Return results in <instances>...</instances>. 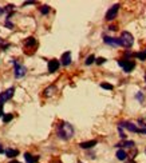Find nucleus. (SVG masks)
<instances>
[{
	"instance_id": "1",
	"label": "nucleus",
	"mask_w": 146,
	"mask_h": 163,
	"mask_svg": "<svg viewBox=\"0 0 146 163\" xmlns=\"http://www.w3.org/2000/svg\"><path fill=\"white\" fill-rule=\"evenodd\" d=\"M56 134H58V138L62 139V140H70L74 136V127L70 123L62 122L60 124H58Z\"/></svg>"
},
{
	"instance_id": "22",
	"label": "nucleus",
	"mask_w": 146,
	"mask_h": 163,
	"mask_svg": "<svg viewBox=\"0 0 146 163\" xmlns=\"http://www.w3.org/2000/svg\"><path fill=\"white\" fill-rule=\"evenodd\" d=\"M8 45H10L8 43H6V42H4V39H1V37H0V48H1V50H6Z\"/></svg>"
},
{
	"instance_id": "14",
	"label": "nucleus",
	"mask_w": 146,
	"mask_h": 163,
	"mask_svg": "<svg viewBox=\"0 0 146 163\" xmlns=\"http://www.w3.org/2000/svg\"><path fill=\"white\" fill-rule=\"evenodd\" d=\"M24 159H26V162L27 163H36L39 160V156H34V155H31L30 152H26Z\"/></svg>"
},
{
	"instance_id": "8",
	"label": "nucleus",
	"mask_w": 146,
	"mask_h": 163,
	"mask_svg": "<svg viewBox=\"0 0 146 163\" xmlns=\"http://www.w3.org/2000/svg\"><path fill=\"white\" fill-rule=\"evenodd\" d=\"M59 66H60V61L59 60H56V59H52V60H50L48 61V72L58 71Z\"/></svg>"
},
{
	"instance_id": "39",
	"label": "nucleus",
	"mask_w": 146,
	"mask_h": 163,
	"mask_svg": "<svg viewBox=\"0 0 146 163\" xmlns=\"http://www.w3.org/2000/svg\"><path fill=\"white\" fill-rule=\"evenodd\" d=\"M79 163H82V162H79Z\"/></svg>"
},
{
	"instance_id": "35",
	"label": "nucleus",
	"mask_w": 146,
	"mask_h": 163,
	"mask_svg": "<svg viewBox=\"0 0 146 163\" xmlns=\"http://www.w3.org/2000/svg\"><path fill=\"white\" fill-rule=\"evenodd\" d=\"M10 163H20V162H18V160H12V162H10Z\"/></svg>"
},
{
	"instance_id": "40",
	"label": "nucleus",
	"mask_w": 146,
	"mask_h": 163,
	"mask_svg": "<svg viewBox=\"0 0 146 163\" xmlns=\"http://www.w3.org/2000/svg\"><path fill=\"white\" fill-rule=\"evenodd\" d=\"M145 52H146V50H145Z\"/></svg>"
},
{
	"instance_id": "17",
	"label": "nucleus",
	"mask_w": 146,
	"mask_h": 163,
	"mask_svg": "<svg viewBox=\"0 0 146 163\" xmlns=\"http://www.w3.org/2000/svg\"><path fill=\"white\" fill-rule=\"evenodd\" d=\"M117 158H118L119 160H125L127 158L126 151H123V150H118V151H117Z\"/></svg>"
},
{
	"instance_id": "25",
	"label": "nucleus",
	"mask_w": 146,
	"mask_h": 163,
	"mask_svg": "<svg viewBox=\"0 0 146 163\" xmlns=\"http://www.w3.org/2000/svg\"><path fill=\"white\" fill-rule=\"evenodd\" d=\"M95 61H97V64H99V66H101V64H103V63L106 61V59H105V58H98Z\"/></svg>"
},
{
	"instance_id": "11",
	"label": "nucleus",
	"mask_w": 146,
	"mask_h": 163,
	"mask_svg": "<svg viewBox=\"0 0 146 163\" xmlns=\"http://www.w3.org/2000/svg\"><path fill=\"white\" fill-rule=\"evenodd\" d=\"M55 92H56V87H55V86L52 84V86H48L47 88H44L43 95L46 96V98H50V96H52Z\"/></svg>"
},
{
	"instance_id": "6",
	"label": "nucleus",
	"mask_w": 146,
	"mask_h": 163,
	"mask_svg": "<svg viewBox=\"0 0 146 163\" xmlns=\"http://www.w3.org/2000/svg\"><path fill=\"white\" fill-rule=\"evenodd\" d=\"M118 127H125L126 130L131 131V132H141V130L131 122H119L118 123Z\"/></svg>"
},
{
	"instance_id": "20",
	"label": "nucleus",
	"mask_w": 146,
	"mask_h": 163,
	"mask_svg": "<svg viewBox=\"0 0 146 163\" xmlns=\"http://www.w3.org/2000/svg\"><path fill=\"white\" fill-rule=\"evenodd\" d=\"M48 12H50V7H48V5H42V7H40V13L47 15Z\"/></svg>"
},
{
	"instance_id": "27",
	"label": "nucleus",
	"mask_w": 146,
	"mask_h": 163,
	"mask_svg": "<svg viewBox=\"0 0 146 163\" xmlns=\"http://www.w3.org/2000/svg\"><path fill=\"white\" fill-rule=\"evenodd\" d=\"M6 26L8 27V28H11V29L14 28V24H12L11 21H10V19H7V20H6Z\"/></svg>"
},
{
	"instance_id": "21",
	"label": "nucleus",
	"mask_w": 146,
	"mask_h": 163,
	"mask_svg": "<svg viewBox=\"0 0 146 163\" xmlns=\"http://www.w3.org/2000/svg\"><path fill=\"white\" fill-rule=\"evenodd\" d=\"M12 118H14V115H12V114H7V115H4V116H3V122H4V123H8L10 120L12 119Z\"/></svg>"
},
{
	"instance_id": "37",
	"label": "nucleus",
	"mask_w": 146,
	"mask_h": 163,
	"mask_svg": "<svg viewBox=\"0 0 146 163\" xmlns=\"http://www.w3.org/2000/svg\"><path fill=\"white\" fill-rule=\"evenodd\" d=\"M129 163H135V162H134V160H130V162H129Z\"/></svg>"
},
{
	"instance_id": "13",
	"label": "nucleus",
	"mask_w": 146,
	"mask_h": 163,
	"mask_svg": "<svg viewBox=\"0 0 146 163\" xmlns=\"http://www.w3.org/2000/svg\"><path fill=\"white\" fill-rule=\"evenodd\" d=\"M97 146V140H89V142H82L79 143V147L81 148H91V147Z\"/></svg>"
},
{
	"instance_id": "30",
	"label": "nucleus",
	"mask_w": 146,
	"mask_h": 163,
	"mask_svg": "<svg viewBox=\"0 0 146 163\" xmlns=\"http://www.w3.org/2000/svg\"><path fill=\"white\" fill-rule=\"evenodd\" d=\"M1 116H4V115H3V104L0 103V118Z\"/></svg>"
},
{
	"instance_id": "32",
	"label": "nucleus",
	"mask_w": 146,
	"mask_h": 163,
	"mask_svg": "<svg viewBox=\"0 0 146 163\" xmlns=\"http://www.w3.org/2000/svg\"><path fill=\"white\" fill-rule=\"evenodd\" d=\"M4 12H6V11H4V8H1V7H0V15H3Z\"/></svg>"
},
{
	"instance_id": "38",
	"label": "nucleus",
	"mask_w": 146,
	"mask_h": 163,
	"mask_svg": "<svg viewBox=\"0 0 146 163\" xmlns=\"http://www.w3.org/2000/svg\"><path fill=\"white\" fill-rule=\"evenodd\" d=\"M145 82H146V74H145Z\"/></svg>"
},
{
	"instance_id": "26",
	"label": "nucleus",
	"mask_w": 146,
	"mask_h": 163,
	"mask_svg": "<svg viewBox=\"0 0 146 163\" xmlns=\"http://www.w3.org/2000/svg\"><path fill=\"white\" fill-rule=\"evenodd\" d=\"M4 11H7V12H11V11H14V5H11V4H8L6 8H4Z\"/></svg>"
},
{
	"instance_id": "19",
	"label": "nucleus",
	"mask_w": 146,
	"mask_h": 163,
	"mask_svg": "<svg viewBox=\"0 0 146 163\" xmlns=\"http://www.w3.org/2000/svg\"><path fill=\"white\" fill-rule=\"evenodd\" d=\"M94 60H97V59H95V56L94 55H90V56H87V58H86V61H84V63H86V66H90V64L94 63Z\"/></svg>"
},
{
	"instance_id": "34",
	"label": "nucleus",
	"mask_w": 146,
	"mask_h": 163,
	"mask_svg": "<svg viewBox=\"0 0 146 163\" xmlns=\"http://www.w3.org/2000/svg\"><path fill=\"white\" fill-rule=\"evenodd\" d=\"M141 134H146V128H142V130H141Z\"/></svg>"
},
{
	"instance_id": "29",
	"label": "nucleus",
	"mask_w": 146,
	"mask_h": 163,
	"mask_svg": "<svg viewBox=\"0 0 146 163\" xmlns=\"http://www.w3.org/2000/svg\"><path fill=\"white\" fill-rule=\"evenodd\" d=\"M138 123H139L141 126H146V119H139L138 120Z\"/></svg>"
},
{
	"instance_id": "31",
	"label": "nucleus",
	"mask_w": 146,
	"mask_h": 163,
	"mask_svg": "<svg viewBox=\"0 0 146 163\" xmlns=\"http://www.w3.org/2000/svg\"><path fill=\"white\" fill-rule=\"evenodd\" d=\"M30 4H35V1H26L23 5H30Z\"/></svg>"
},
{
	"instance_id": "9",
	"label": "nucleus",
	"mask_w": 146,
	"mask_h": 163,
	"mask_svg": "<svg viewBox=\"0 0 146 163\" xmlns=\"http://www.w3.org/2000/svg\"><path fill=\"white\" fill-rule=\"evenodd\" d=\"M103 42H105L106 44H109V45H114V47H117V45H121V42H119V39H115V37H110V36H105V37H103Z\"/></svg>"
},
{
	"instance_id": "24",
	"label": "nucleus",
	"mask_w": 146,
	"mask_h": 163,
	"mask_svg": "<svg viewBox=\"0 0 146 163\" xmlns=\"http://www.w3.org/2000/svg\"><path fill=\"white\" fill-rule=\"evenodd\" d=\"M118 132H119V136H121V138L125 140V139H126V135H125V132L122 131V127H118Z\"/></svg>"
},
{
	"instance_id": "3",
	"label": "nucleus",
	"mask_w": 146,
	"mask_h": 163,
	"mask_svg": "<svg viewBox=\"0 0 146 163\" xmlns=\"http://www.w3.org/2000/svg\"><path fill=\"white\" fill-rule=\"evenodd\" d=\"M12 63H14V74H15V76L16 77H22V76H24L26 75V72H27V68H26L23 64H20V63H18L15 59H12Z\"/></svg>"
},
{
	"instance_id": "18",
	"label": "nucleus",
	"mask_w": 146,
	"mask_h": 163,
	"mask_svg": "<svg viewBox=\"0 0 146 163\" xmlns=\"http://www.w3.org/2000/svg\"><path fill=\"white\" fill-rule=\"evenodd\" d=\"M135 58H137V59H139V60H146V52H145V51H143V52H137V53H135Z\"/></svg>"
},
{
	"instance_id": "33",
	"label": "nucleus",
	"mask_w": 146,
	"mask_h": 163,
	"mask_svg": "<svg viewBox=\"0 0 146 163\" xmlns=\"http://www.w3.org/2000/svg\"><path fill=\"white\" fill-rule=\"evenodd\" d=\"M4 151V148H3V146H1V144H0V154H1V152Z\"/></svg>"
},
{
	"instance_id": "7",
	"label": "nucleus",
	"mask_w": 146,
	"mask_h": 163,
	"mask_svg": "<svg viewBox=\"0 0 146 163\" xmlns=\"http://www.w3.org/2000/svg\"><path fill=\"white\" fill-rule=\"evenodd\" d=\"M14 92H15V88H14V87H11V88H8L7 91L1 92V94H0V103L3 104L4 102L10 100V99L12 98V95H14Z\"/></svg>"
},
{
	"instance_id": "5",
	"label": "nucleus",
	"mask_w": 146,
	"mask_h": 163,
	"mask_svg": "<svg viewBox=\"0 0 146 163\" xmlns=\"http://www.w3.org/2000/svg\"><path fill=\"white\" fill-rule=\"evenodd\" d=\"M119 7H121L119 4H114L111 8H109V11L106 12V16H105L106 20H114V19L117 18V15H118Z\"/></svg>"
},
{
	"instance_id": "28",
	"label": "nucleus",
	"mask_w": 146,
	"mask_h": 163,
	"mask_svg": "<svg viewBox=\"0 0 146 163\" xmlns=\"http://www.w3.org/2000/svg\"><path fill=\"white\" fill-rule=\"evenodd\" d=\"M137 99H138L139 102H142V100H143V95H142L141 92H138V94H137Z\"/></svg>"
},
{
	"instance_id": "36",
	"label": "nucleus",
	"mask_w": 146,
	"mask_h": 163,
	"mask_svg": "<svg viewBox=\"0 0 146 163\" xmlns=\"http://www.w3.org/2000/svg\"><path fill=\"white\" fill-rule=\"evenodd\" d=\"M52 163H62V162H59V160H55V162H52Z\"/></svg>"
},
{
	"instance_id": "15",
	"label": "nucleus",
	"mask_w": 146,
	"mask_h": 163,
	"mask_svg": "<svg viewBox=\"0 0 146 163\" xmlns=\"http://www.w3.org/2000/svg\"><path fill=\"white\" fill-rule=\"evenodd\" d=\"M134 142L133 140H123L121 142V143H117L115 146L117 147H126V148H131V147H134Z\"/></svg>"
},
{
	"instance_id": "4",
	"label": "nucleus",
	"mask_w": 146,
	"mask_h": 163,
	"mask_svg": "<svg viewBox=\"0 0 146 163\" xmlns=\"http://www.w3.org/2000/svg\"><path fill=\"white\" fill-rule=\"evenodd\" d=\"M118 66L123 68L125 72H131L135 67V63L133 60H126V59H122V60H118Z\"/></svg>"
},
{
	"instance_id": "16",
	"label": "nucleus",
	"mask_w": 146,
	"mask_h": 163,
	"mask_svg": "<svg viewBox=\"0 0 146 163\" xmlns=\"http://www.w3.org/2000/svg\"><path fill=\"white\" fill-rule=\"evenodd\" d=\"M6 155L8 158H15V156H18V155H19V151H18V150L8 148V150H6Z\"/></svg>"
},
{
	"instance_id": "2",
	"label": "nucleus",
	"mask_w": 146,
	"mask_h": 163,
	"mask_svg": "<svg viewBox=\"0 0 146 163\" xmlns=\"http://www.w3.org/2000/svg\"><path fill=\"white\" fill-rule=\"evenodd\" d=\"M119 42H121V45H123V47H126V48H130L133 45V43H134V37H133V35L130 34V32L123 31L121 34Z\"/></svg>"
},
{
	"instance_id": "12",
	"label": "nucleus",
	"mask_w": 146,
	"mask_h": 163,
	"mask_svg": "<svg viewBox=\"0 0 146 163\" xmlns=\"http://www.w3.org/2000/svg\"><path fill=\"white\" fill-rule=\"evenodd\" d=\"M34 45H36V39L34 36H30L26 39L24 42V47L26 48H34Z\"/></svg>"
},
{
	"instance_id": "23",
	"label": "nucleus",
	"mask_w": 146,
	"mask_h": 163,
	"mask_svg": "<svg viewBox=\"0 0 146 163\" xmlns=\"http://www.w3.org/2000/svg\"><path fill=\"white\" fill-rule=\"evenodd\" d=\"M101 87L102 88H105V90H113V86L111 84H109V83H102V84H101Z\"/></svg>"
},
{
	"instance_id": "10",
	"label": "nucleus",
	"mask_w": 146,
	"mask_h": 163,
	"mask_svg": "<svg viewBox=\"0 0 146 163\" xmlns=\"http://www.w3.org/2000/svg\"><path fill=\"white\" fill-rule=\"evenodd\" d=\"M60 63H62L63 66H68V64L71 63V52L70 51H67V52H65L62 55V58H60Z\"/></svg>"
}]
</instances>
